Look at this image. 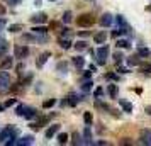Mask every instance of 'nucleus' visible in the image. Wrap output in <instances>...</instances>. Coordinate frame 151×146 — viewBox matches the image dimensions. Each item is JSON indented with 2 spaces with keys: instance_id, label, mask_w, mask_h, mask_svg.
Wrapping results in <instances>:
<instances>
[{
  "instance_id": "nucleus-24",
  "label": "nucleus",
  "mask_w": 151,
  "mask_h": 146,
  "mask_svg": "<svg viewBox=\"0 0 151 146\" xmlns=\"http://www.w3.org/2000/svg\"><path fill=\"white\" fill-rule=\"evenodd\" d=\"M116 46H117L119 49H121V48H122V49H126V48H129V46H131V42L127 41V39H117Z\"/></svg>"
},
{
  "instance_id": "nucleus-42",
  "label": "nucleus",
  "mask_w": 151,
  "mask_h": 146,
  "mask_svg": "<svg viewBox=\"0 0 151 146\" xmlns=\"http://www.w3.org/2000/svg\"><path fill=\"white\" fill-rule=\"evenodd\" d=\"M105 78H109V80H117L119 77H117L116 73H107V75H105Z\"/></svg>"
},
{
  "instance_id": "nucleus-39",
  "label": "nucleus",
  "mask_w": 151,
  "mask_h": 146,
  "mask_svg": "<svg viewBox=\"0 0 151 146\" xmlns=\"http://www.w3.org/2000/svg\"><path fill=\"white\" fill-rule=\"evenodd\" d=\"M141 68H143V71L146 73V75H151V65H143Z\"/></svg>"
},
{
  "instance_id": "nucleus-52",
  "label": "nucleus",
  "mask_w": 151,
  "mask_h": 146,
  "mask_svg": "<svg viewBox=\"0 0 151 146\" xmlns=\"http://www.w3.org/2000/svg\"><path fill=\"white\" fill-rule=\"evenodd\" d=\"M4 109H5V107H4V105H2V104H0V112H2V111H4Z\"/></svg>"
},
{
  "instance_id": "nucleus-14",
  "label": "nucleus",
  "mask_w": 151,
  "mask_h": 146,
  "mask_svg": "<svg viewBox=\"0 0 151 146\" xmlns=\"http://www.w3.org/2000/svg\"><path fill=\"white\" fill-rule=\"evenodd\" d=\"M49 53H42L41 56H39V58H37V60H36V66H37V68H42V66H44V63L48 61V58H49Z\"/></svg>"
},
{
  "instance_id": "nucleus-6",
  "label": "nucleus",
  "mask_w": 151,
  "mask_h": 146,
  "mask_svg": "<svg viewBox=\"0 0 151 146\" xmlns=\"http://www.w3.org/2000/svg\"><path fill=\"white\" fill-rule=\"evenodd\" d=\"M14 132H17V131H15V129H12L10 126H9V127H5L4 131L0 132V143H5L7 139H10V136H12Z\"/></svg>"
},
{
  "instance_id": "nucleus-26",
  "label": "nucleus",
  "mask_w": 151,
  "mask_h": 146,
  "mask_svg": "<svg viewBox=\"0 0 151 146\" xmlns=\"http://www.w3.org/2000/svg\"><path fill=\"white\" fill-rule=\"evenodd\" d=\"M137 55L141 56V58H148V56H151V49L150 48H139L137 49Z\"/></svg>"
},
{
  "instance_id": "nucleus-53",
  "label": "nucleus",
  "mask_w": 151,
  "mask_h": 146,
  "mask_svg": "<svg viewBox=\"0 0 151 146\" xmlns=\"http://www.w3.org/2000/svg\"><path fill=\"white\" fill-rule=\"evenodd\" d=\"M49 2H56V0H49Z\"/></svg>"
},
{
  "instance_id": "nucleus-11",
  "label": "nucleus",
  "mask_w": 151,
  "mask_h": 146,
  "mask_svg": "<svg viewBox=\"0 0 151 146\" xmlns=\"http://www.w3.org/2000/svg\"><path fill=\"white\" fill-rule=\"evenodd\" d=\"M36 116H37V112H36V109H32V107H26V109H24V114H22V117H26L27 121L34 119Z\"/></svg>"
},
{
  "instance_id": "nucleus-38",
  "label": "nucleus",
  "mask_w": 151,
  "mask_h": 146,
  "mask_svg": "<svg viewBox=\"0 0 151 146\" xmlns=\"http://www.w3.org/2000/svg\"><path fill=\"white\" fill-rule=\"evenodd\" d=\"M5 4H9V5H12V7H15V5H19L22 0H4Z\"/></svg>"
},
{
  "instance_id": "nucleus-21",
  "label": "nucleus",
  "mask_w": 151,
  "mask_h": 146,
  "mask_svg": "<svg viewBox=\"0 0 151 146\" xmlns=\"http://www.w3.org/2000/svg\"><path fill=\"white\" fill-rule=\"evenodd\" d=\"M32 32H34L36 36H46V32H48V29L44 27V26H42V24H39V26H36L34 29H32Z\"/></svg>"
},
{
  "instance_id": "nucleus-9",
  "label": "nucleus",
  "mask_w": 151,
  "mask_h": 146,
  "mask_svg": "<svg viewBox=\"0 0 151 146\" xmlns=\"http://www.w3.org/2000/svg\"><path fill=\"white\" fill-rule=\"evenodd\" d=\"M93 41L97 44H104V42L107 41V31H99L97 34H93Z\"/></svg>"
},
{
  "instance_id": "nucleus-17",
  "label": "nucleus",
  "mask_w": 151,
  "mask_h": 146,
  "mask_svg": "<svg viewBox=\"0 0 151 146\" xmlns=\"http://www.w3.org/2000/svg\"><path fill=\"white\" fill-rule=\"evenodd\" d=\"M141 143L151 146V131H143L141 132Z\"/></svg>"
},
{
  "instance_id": "nucleus-22",
  "label": "nucleus",
  "mask_w": 151,
  "mask_h": 146,
  "mask_svg": "<svg viewBox=\"0 0 151 146\" xmlns=\"http://www.w3.org/2000/svg\"><path fill=\"white\" fill-rule=\"evenodd\" d=\"M60 46L63 49H70L71 48V41H70L68 37H60Z\"/></svg>"
},
{
  "instance_id": "nucleus-32",
  "label": "nucleus",
  "mask_w": 151,
  "mask_h": 146,
  "mask_svg": "<svg viewBox=\"0 0 151 146\" xmlns=\"http://www.w3.org/2000/svg\"><path fill=\"white\" fill-rule=\"evenodd\" d=\"M83 121H85V124L87 126H92V122H93L92 114H90V112H85V114H83Z\"/></svg>"
},
{
  "instance_id": "nucleus-2",
  "label": "nucleus",
  "mask_w": 151,
  "mask_h": 146,
  "mask_svg": "<svg viewBox=\"0 0 151 146\" xmlns=\"http://www.w3.org/2000/svg\"><path fill=\"white\" fill-rule=\"evenodd\" d=\"M9 88H10V77L9 73H5V70H2L0 71V93L7 92Z\"/></svg>"
},
{
  "instance_id": "nucleus-50",
  "label": "nucleus",
  "mask_w": 151,
  "mask_h": 146,
  "mask_svg": "<svg viewBox=\"0 0 151 146\" xmlns=\"http://www.w3.org/2000/svg\"><path fill=\"white\" fill-rule=\"evenodd\" d=\"M34 5H37V7H39V5H41V0H34Z\"/></svg>"
},
{
  "instance_id": "nucleus-27",
  "label": "nucleus",
  "mask_w": 151,
  "mask_h": 146,
  "mask_svg": "<svg viewBox=\"0 0 151 146\" xmlns=\"http://www.w3.org/2000/svg\"><path fill=\"white\" fill-rule=\"evenodd\" d=\"M73 48H75L76 51H83V49H87V42L85 41H76L75 44H73Z\"/></svg>"
},
{
  "instance_id": "nucleus-1",
  "label": "nucleus",
  "mask_w": 151,
  "mask_h": 146,
  "mask_svg": "<svg viewBox=\"0 0 151 146\" xmlns=\"http://www.w3.org/2000/svg\"><path fill=\"white\" fill-rule=\"evenodd\" d=\"M93 15L92 14H82L80 17H76V26L78 27H90V26H93Z\"/></svg>"
},
{
  "instance_id": "nucleus-13",
  "label": "nucleus",
  "mask_w": 151,
  "mask_h": 146,
  "mask_svg": "<svg viewBox=\"0 0 151 146\" xmlns=\"http://www.w3.org/2000/svg\"><path fill=\"white\" fill-rule=\"evenodd\" d=\"M66 99H68V100H65V104L71 105V107H75V105L78 104V100H82V99H78V95H76V93H73V92H71Z\"/></svg>"
},
{
  "instance_id": "nucleus-33",
  "label": "nucleus",
  "mask_w": 151,
  "mask_h": 146,
  "mask_svg": "<svg viewBox=\"0 0 151 146\" xmlns=\"http://www.w3.org/2000/svg\"><path fill=\"white\" fill-rule=\"evenodd\" d=\"M61 21L65 22V24H70V22H71V12H70V10H66V12L63 14Z\"/></svg>"
},
{
  "instance_id": "nucleus-47",
  "label": "nucleus",
  "mask_w": 151,
  "mask_h": 146,
  "mask_svg": "<svg viewBox=\"0 0 151 146\" xmlns=\"http://www.w3.org/2000/svg\"><path fill=\"white\" fill-rule=\"evenodd\" d=\"M5 26V19H0V31H2V27Z\"/></svg>"
},
{
  "instance_id": "nucleus-37",
  "label": "nucleus",
  "mask_w": 151,
  "mask_h": 146,
  "mask_svg": "<svg viewBox=\"0 0 151 146\" xmlns=\"http://www.w3.org/2000/svg\"><path fill=\"white\" fill-rule=\"evenodd\" d=\"M24 109H26V105H17V109H15V114H17V116H22V114H24Z\"/></svg>"
},
{
  "instance_id": "nucleus-46",
  "label": "nucleus",
  "mask_w": 151,
  "mask_h": 146,
  "mask_svg": "<svg viewBox=\"0 0 151 146\" xmlns=\"http://www.w3.org/2000/svg\"><path fill=\"white\" fill-rule=\"evenodd\" d=\"M117 73H119V75H121V73H127V70H126V68H121V66H119V68H117Z\"/></svg>"
},
{
  "instance_id": "nucleus-34",
  "label": "nucleus",
  "mask_w": 151,
  "mask_h": 146,
  "mask_svg": "<svg viewBox=\"0 0 151 146\" xmlns=\"http://www.w3.org/2000/svg\"><path fill=\"white\" fill-rule=\"evenodd\" d=\"M124 60V55L121 53V51H117V53H114V61L119 63V61H122Z\"/></svg>"
},
{
  "instance_id": "nucleus-5",
  "label": "nucleus",
  "mask_w": 151,
  "mask_h": 146,
  "mask_svg": "<svg viewBox=\"0 0 151 146\" xmlns=\"http://www.w3.org/2000/svg\"><path fill=\"white\" fill-rule=\"evenodd\" d=\"M99 22H100V26H102V27H109V26H112V22H114V17H112V14L105 12V14L100 15Z\"/></svg>"
},
{
  "instance_id": "nucleus-3",
  "label": "nucleus",
  "mask_w": 151,
  "mask_h": 146,
  "mask_svg": "<svg viewBox=\"0 0 151 146\" xmlns=\"http://www.w3.org/2000/svg\"><path fill=\"white\" fill-rule=\"evenodd\" d=\"M95 55H97V61H99V65H104V63L107 61V56L110 55L109 46H102V48H99L95 51Z\"/></svg>"
},
{
  "instance_id": "nucleus-19",
  "label": "nucleus",
  "mask_w": 151,
  "mask_h": 146,
  "mask_svg": "<svg viewBox=\"0 0 151 146\" xmlns=\"http://www.w3.org/2000/svg\"><path fill=\"white\" fill-rule=\"evenodd\" d=\"M83 138H85V141H83V143L93 145V141H92V132H90V126H87V127L83 129Z\"/></svg>"
},
{
  "instance_id": "nucleus-30",
  "label": "nucleus",
  "mask_w": 151,
  "mask_h": 146,
  "mask_svg": "<svg viewBox=\"0 0 151 146\" xmlns=\"http://www.w3.org/2000/svg\"><path fill=\"white\" fill-rule=\"evenodd\" d=\"M83 141H82V136L78 134V132H73V141H71V145H82Z\"/></svg>"
},
{
  "instance_id": "nucleus-4",
  "label": "nucleus",
  "mask_w": 151,
  "mask_h": 146,
  "mask_svg": "<svg viewBox=\"0 0 151 146\" xmlns=\"http://www.w3.org/2000/svg\"><path fill=\"white\" fill-rule=\"evenodd\" d=\"M14 56L17 60H24V58H27L29 56V48L27 46H21V44H17L14 48Z\"/></svg>"
},
{
  "instance_id": "nucleus-10",
  "label": "nucleus",
  "mask_w": 151,
  "mask_h": 146,
  "mask_svg": "<svg viewBox=\"0 0 151 146\" xmlns=\"http://www.w3.org/2000/svg\"><path fill=\"white\" fill-rule=\"evenodd\" d=\"M60 127H61L60 124H53V126H49L48 129H46V138L51 139L53 136H56V134L60 132Z\"/></svg>"
},
{
  "instance_id": "nucleus-12",
  "label": "nucleus",
  "mask_w": 151,
  "mask_h": 146,
  "mask_svg": "<svg viewBox=\"0 0 151 146\" xmlns=\"http://www.w3.org/2000/svg\"><path fill=\"white\" fill-rule=\"evenodd\" d=\"M107 92H109V97L110 99H117V95H119V88H117L116 83L107 85Z\"/></svg>"
},
{
  "instance_id": "nucleus-7",
  "label": "nucleus",
  "mask_w": 151,
  "mask_h": 146,
  "mask_svg": "<svg viewBox=\"0 0 151 146\" xmlns=\"http://www.w3.org/2000/svg\"><path fill=\"white\" fill-rule=\"evenodd\" d=\"M14 65V58L12 56H4V60L0 61V70H10Z\"/></svg>"
},
{
  "instance_id": "nucleus-25",
  "label": "nucleus",
  "mask_w": 151,
  "mask_h": 146,
  "mask_svg": "<svg viewBox=\"0 0 151 146\" xmlns=\"http://www.w3.org/2000/svg\"><path fill=\"white\" fill-rule=\"evenodd\" d=\"M68 139H70V136L66 132H60V134H58V143H60V145H66Z\"/></svg>"
},
{
  "instance_id": "nucleus-23",
  "label": "nucleus",
  "mask_w": 151,
  "mask_h": 146,
  "mask_svg": "<svg viewBox=\"0 0 151 146\" xmlns=\"http://www.w3.org/2000/svg\"><path fill=\"white\" fill-rule=\"evenodd\" d=\"M56 70H58L60 73H66V71H68V63L66 61H60L58 65H56Z\"/></svg>"
},
{
  "instance_id": "nucleus-20",
  "label": "nucleus",
  "mask_w": 151,
  "mask_h": 146,
  "mask_svg": "<svg viewBox=\"0 0 151 146\" xmlns=\"http://www.w3.org/2000/svg\"><path fill=\"white\" fill-rule=\"evenodd\" d=\"M73 65H75L78 70H82L83 66H85V58H82V56H75V58H73Z\"/></svg>"
},
{
  "instance_id": "nucleus-8",
  "label": "nucleus",
  "mask_w": 151,
  "mask_h": 146,
  "mask_svg": "<svg viewBox=\"0 0 151 146\" xmlns=\"http://www.w3.org/2000/svg\"><path fill=\"white\" fill-rule=\"evenodd\" d=\"M31 22H34V24H44V22H48V15L44 14V12L34 14L32 17H31Z\"/></svg>"
},
{
  "instance_id": "nucleus-48",
  "label": "nucleus",
  "mask_w": 151,
  "mask_h": 146,
  "mask_svg": "<svg viewBox=\"0 0 151 146\" xmlns=\"http://www.w3.org/2000/svg\"><path fill=\"white\" fill-rule=\"evenodd\" d=\"M5 14V7H4V5H0V15H4Z\"/></svg>"
},
{
  "instance_id": "nucleus-28",
  "label": "nucleus",
  "mask_w": 151,
  "mask_h": 146,
  "mask_svg": "<svg viewBox=\"0 0 151 146\" xmlns=\"http://www.w3.org/2000/svg\"><path fill=\"white\" fill-rule=\"evenodd\" d=\"M19 31H22V24H10L9 26V32H19Z\"/></svg>"
},
{
  "instance_id": "nucleus-45",
  "label": "nucleus",
  "mask_w": 151,
  "mask_h": 146,
  "mask_svg": "<svg viewBox=\"0 0 151 146\" xmlns=\"http://www.w3.org/2000/svg\"><path fill=\"white\" fill-rule=\"evenodd\" d=\"M78 36H82V37H88L90 32H88V31H82V32H78Z\"/></svg>"
},
{
  "instance_id": "nucleus-29",
  "label": "nucleus",
  "mask_w": 151,
  "mask_h": 146,
  "mask_svg": "<svg viewBox=\"0 0 151 146\" xmlns=\"http://www.w3.org/2000/svg\"><path fill=\"white\" fill-rule=\"evenodd\" d=\"M55 104H56V99H48V100L42 102V107H44V109H51Z\"/></svg>"
},
{
  "instance_id": "nucleus-15",
  "label": "nucleus",
  "mask_w": 151,
  "mask_h": 146,
  "mask_svg": "<svg viewBox=\"0 0 151 146\" xmlns=\"http://www.w3.org/2000/svg\"><path fill=\"white\" fill-rule=\"evenodd\" d=\"M49 122V116H44V117H41L36 124H31V127L32 129H39V127H42V126H46Z\"/></svg>"
},
{
  "instance_id": "nucleus-49",
  "label": "nucleus",
  "mask_w": 151,
  "mask_h": 146,
  "mask_svg": "<svg viewBox=\"0 0 151 146\" xmlns=\"http://www.w3.org/2000/svg\"><path fill=\"white\" fill-rule=\"evenodd\" d=\"M146 114H150V116H151V105H148V107H146Z\"/></svg>"
},
{
  "instance_id": "nucleus-31",
  "label": "nucleus",
  "mask_w": 151,
  "mask_h": 146,
  "mask_svg": "<svg viewBox=\"0 0 151 146\" xmlns=\"http://www.w3.org/2000/svg\"><path fill=\"white\" fill-rule=\"evenodd\" d=\"M121 105H122L124 112H132V104L126 102V100H121Z\"/></svg>"
},
{
  "instance_id": "nucleus-40",
  "label": "nucleus",
  "mask_w": 151,
  "mask_h": 146,
  "mask_svg": "<svg viewBox=\"0 0 151 146\" xmlns=\"http://www.w3.org/2000/svg\"><path fill=\"white\" fill-rule=\"evenodd\" d=\"M70 34H71V29H70V27H65V29H63V32H61V37H68Z\"/></svg>"
},
{
  "instance_id": "nucleus-44",
  "label": "nucleus",
  "mask_w": 151,
  "mask_h": 146,
  "mask_svg": "<svg viewBox=\"0 0 151 146\" xmlns=\"http://www.w3.org/2000/svg\"><path fill=\"white\" fill-rule=\"evenodd\" d=\"M92 78V71H87V73H83V80H90Z\"/></svg>"
},
{
  "instance_id": "nucleus-16",
  "label": "nucleus",
  "mask_w": 151,
  "mask_h": 146,
  "mask_svg": "<svg viewBox=\"0 0 151 146\" xmlns=\"http://www.w3.org/2000/svg\"><path fill=\"white\" fill-rule=\"evenodd\" d=\"M34 143V136H31V134H27V136H24V138H21L15 145H19V146H22V145H32Z\"/></svg>"
},
{
  "instance_id": "nucleus-18",
  "label": "nucleus",
  "mask_w": 151,
  "mask_h": 146,
  "mask_svg": "<svg viewBox=\"0 0 151 146\" xmlns=\"http://www.w3.org/2000/svg\"><path fill=\"white\" fill-rule=\"evenodd\" d=\"M141 56L139 55H132L131 58H127V65L129 66H137V65H141V60H139Z\"/></svg>"
},
{
  "instance_id": "nucleus-51",
  "label": "nucleus",
  "mask_w": 151,
  "mask_h": 146,
  "mask_svg": "<svg viewBox=\"0 0 151 146\" xmlns=\"http://www.w3.org/2000/svg\"><path fill=\"white\" fill-rule=\"evenodd\" d=\"M146 12H151V5H146Z\"/></svg>"
},
{
  "instance_id": "nucleus-36",
  "label": "nucleus",
  "mask_w": 151,
  "mask_h": 146,
  "mask_svg": "<svg viewBox=\"0 0 151 146\" xmlns=\"http://www.w3.org/2000/svg\"><path fill=\"white\" fill-rule=\"evenodd\" d=\"M92 85H93V83H92V82H88V80H87V82H85V83H83L82 90H83V92H88L90 88H92Z\"/></svg>"
},
{
  "instance_id": "nucleus-41",
  "label": "nucleus",
  "mask_w": 151,
  "mask_h": 146,
  "mask_svg": "<svg viewBox=\"0 0 151 146\" xmlns=\"http://www.w3.org/2000/svg\"><path fill=\"white\" fill-rule=\"evenodd\" d=\"M15 104V99H9L7 102L4 104V107H10V105H14Z\"/></svg>"
},
{
  "instance_id": "nucleus-35",
  "label": "nucleus",
  "mask_w": 151,
  "mask_h": 146,
  "mask_svg": "<svg viewBox=\"0 0 151 146\" xmlns=\"http://www.w3.org/2000/svg\"><path fill=\"white\" fill-rule=\"evenodd\" d=\"M117 22H119V26H124V27H129V26H127V22L124 21V17H122V15H117Z\"/></svg>"
},
{
  "instance_id": "nucleus-43",
  "label": "nucleus",
  "mask_w": 151,
  "mask_h": 146,
  "mask_svg": "<svg viewBox=\"0 0 151 146\" xmlns=\"http://www.w3.org/2000/svg\"><path fill=\"white\" fill-rule=\"evenodd\" d=\"M102 93H104V90H102V88H97V90H95V93H93V95H95V99H99V97H100V95H102Z\"/></svg>"
}]
</instances>
